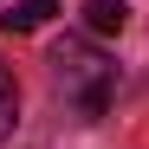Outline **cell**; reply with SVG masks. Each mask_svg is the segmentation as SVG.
<instances>
[{"label":"cell","instance_id":"obj_2","mask_svg":"<svg viewBox=\"0 0 149 149\" xmlns=\"http://www.w3.org/2000/svg\"><path fill=\"white\" fill-rule=\"evenodd\" d=\"M52 13H58V0H13V7L0 13V26H7V33H39Z\"/></svg>","mask_w":149,"mask_h":149},{"label":"cell","instance_id":"obj_1","mask_svg":"<svg viewBox=\"0 0 149 149\" xmlns=\"http://www.w3.org/2000/svg\"><path fill=\"white\" fill-rule=\"evenodd\" d=\"M45 65H52V84H58V97H65V104H78L84 117H104V110H110L117 65L97 52L91 39H58Z\"/></svg>","mask_w":149,"mask_h":149},{"label":"cell","instance_id":"obj_4","mask_svg":"<svg viewBox=\"0 0 149 149\" xmlns=\"http://www.w3.org/2000/svg\"><path fill=\"white\" fill-rule=\"evenodd\" d=\"M13 123H19V84H13V71L0 65V143L13 136Z\"/></svg>","mask_w":149,"mask_h":149},{"label":"cell","instance_id":"obj_3","mask_svg":"<svg viewBox=\"0 0 149 149\" xmlns=\"http://www.w3.org/2000/svg\"><path fill=\"white\" fill-rule=\"evenodd\" d=\"M84 26H91L97 39H110V33L130 26V7H123V0H84Z\"/></svg>","mask_w":149,"mask_h":149}]
</instances>
